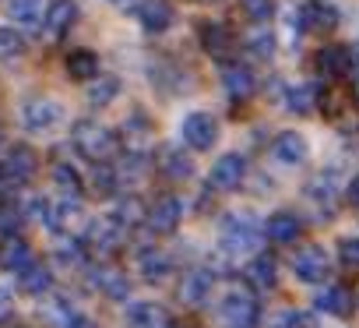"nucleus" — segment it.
I'll use <instances>...</instances> for the list:
<instances>
[{"instance_id": "nucleus-1", "label": "nucleus", "mask_w": 359, "mask_h": 328, "mask_svg": "<svg viewBox=\"0 0 359 328\" xmlns=\"http://www.w3.org/2000/svg\"><path fill=\"white\" fill-rule=\"evenodd\" d=\"M71 138H74V148H78L85 159H92V162H106V159L116 152V134H113L109 127L95 124V120H78Z\"/></svg>"}, {"instance_id": "nucleus-2", "label": "nucleus", "mask_w": 359, "mask_h": 328, "mask_svg": "<svg viewBox=\"0 0 359 328\" xmlns=\"http://www.w3.org/2000/svg\"><path fill=\"white\" fill-rule=\"evenodd\" d=\"M36 177V152L29 145H15L4 162H0V188L4 191H18Z\"/></svg>"}, {"instance_id": "nucleus-3", "label": "nucleus", "mask_w": 359, "mask_h": 328, "mask_svg": "<svg viewBox=\"0 0 359 328\" xmlns=\"http://www.w3.org/2000/svg\"><path fill=\"white\" fill-rule=\"evenodd\" d=\"M257 314H261L257 300L250 293H243V289H229L222 296V303H219V317H222L226 328H254Z\"/></svg>"}, {"instance_id": "nucleus-4", "label": "nucleus", "mask_w": 359, "mask_h": 328, "mask_svg": "<svg viewBox=\"0 0 359 328\" xmlns=\"http://www.w3.org/2000/svg\"><path fill=\"white\" fill-rule=\"evenodd\" d=\"M261 244V226L250 216H229L222 226V247L240 254V251H254Z\"/></svg>"}, {"instance_id": "nucleus-5", "label": "nucleus", "mask_w": 359, "mask_h": 328, "mask_svg": "<svg viewBox=\"0 0 359 328\" xmlns=\"http://www.w3.org/2000/svg\"><path fill=\"white\" fill-rule=\"evenodd\" d=\"M180 134H184V141L191 148L208 152L219 141V120L212 113H191V117H184V124H180Z\"/></svg>"}, {"instance_id": "nucleus-6", "label": "nucleus", "mask_w": 359, "mask_h": 328, "mask_svg": "<svg viewBox=\"0 0 359 328\" xmlns=\"http://www.w3.org/2000/svg\"><path fill=\"white\" fill-rule=\"evenodd\" d=\"M60 117H64L60 103H53V99H46V96H36V99H29V103L22 106V120H25L29 131H53V127L60 124Z\"/></svg>"}, {"instance_id": "nucleus-7", "label": "nucleus", "mask_w": 359, "mask_h": 328, "mask_svg": "<svg viewBox=\"0 0 359 328\" xmlns=\"http://www.w3.org/2000/svg\"><path fill=\"white\" fill-rule=\"evenodd\" d=\"M243 177H247V159L236 155V152H229V155H222L215 166H212L208 184H212L215 191H233V188L243 184Z\"/></svg>"}, {"instance_id": "nucleus-8", "label": "nucleus", "mask_w": 359, "mask_h": 328, "mask_svg": "<svg viewBox=\"0 0 359 328\" xmlns=\"http://www.w3.org/2000/svg\"><path fill=\"white\" fill-rule=\"evenodd\" d=\"M331 261L324 254V247H303L296 258H292V272L303 279V282H320L327 275Z\"/></svg>"}, {"instance_id": "nucleus-9", "label": "nucleus", "mask_w": 359, "mask_h": 328, "mask_svg": "<svg viewBox=\"0 0 359 328\" xmlns=\"http://www.w3.org/2000/svg\"><path fill=\"white\" fill-rule=\"evenodd\" d=\"M148 226L155 230V233H172L176 226H180V219H184V205H180L172 195H165V198H158L151 209H148Z\"/></svg>"}, {"instance_id": "nucleus-10", "label": "nucleus", "mask_w": 359, "mask_h": 328, "mask_svg": "<svg viewBox=\"0 0 359 328\" xmlns=\"http://www.w3.org/2000/svg\"><path fill=\"white\" fill-rule=\"evenodd\" d=\"M85 240H88L95 251H116L120 240H123V226H120L113 216H99V219H92Z\"/></svg>"}, {"instance_id": "nucleus-11", "label": "nucleus", "mask_w": 359, "mask_h": 328, "mask_svg": "<svg viewBox=\"0 0 359 328\" xmlns=\"http://www.w3.org/2000/svg\"><path fill=\"white\" fill-rule=\"evenodd\" d=\"M271 152H275V159L282 162V166H299V162L310 155V145H306V138H303V134L285 131V134H278V138H275Z\"/></svg>"}, {"instance_id": "nucleus-12", "label": "nucleus", "mask_w": 359, "mask_h": 328, "mask_svg": "<svg viewBox=\"0 0 359 328\" xmlns=\"http://www.w3.org/2000/svg\"><path fill=\"white\" fill-rule=\"evenodd\" d=\"M8 15H11V22L18 29L39 32L43 18H46V8H43V0H8Z\"/></svg>"}, {"instance_id": "nucleus-13", "label": "nucleus", "mask_w": 359, "mask_h": 328, "mask_svg": "<svg viewBox=\"0 0 359 328\" xmlns=\"http://www.w3.org/2000/svg\"><path fill=\"white\" fill-rule=\"evenodd\" d=\"M299 22L313 32H331L338 25V8L331 0H310V4L299 11Z\"/></svg>"}, {"instance_id": "nucleus-14", "label": "nucleus", "mask_w": 359, "mask_h": 328, "mask_svg": "<svg viewBox=\"0 0 359 328\" xmlns=\"http://www.w3.org/2000/svg\"><path fill=\"white\" fill-rule=\"evenodd\" d=\"M127 324L130 328H165L169 324V314L162 303H151V300H137L127 307Z\"/></svg>"}, {"instance_id": "nucleus-15", "label": "nucleus", "mask_w": 359, "mask_h": 328, "mask_svg": "<svg viewBox=\"0 0 359 328\" xmlns=\"http://www.w3.org/2000/svg\"><path fill=\"white\" fill-rule=\"evenodd\" d=\"M222 85H226L229 99H250L254 88H257L254 71L243 67V64H226V71H222Z\"/></svg>"}, {"instance_id": "nucleus-16", "label": "nucleus", "mask_w": 359, "mask_h": 328, "mask_svg": "<svg viewBox=\"0 0 359 328\" xmlns=\"http://www.w3.org/2000/svg\"><path fill=\"white\" fill-rule=\"evenodd\" d=\"M29 265H32V247L22 237H8L4 244H0V268H4V272H15L18 275Z\"/></svg>"}, {"instance_id": "nucleus-17", "label": "nucleus", "mask_w": 359, "mask_h": 328, "mask_svg": "<svg viewBox=\"0 0 359 328\" xmlns=\"http://www.w3.org/2000/svg\"><path fill=\"white\" fill-rule=\"evenodd\" d=\"M137 22H141L144 32H165L172 25V8L165 0H144L137 8Z\"/></svg>"}, {"instance_id": "nucleus-18", "label": "nucleus", "mask_w": 359, "mask_h": 328, "mask_svg": "<svg viewBox=\"0 0 359 328\" xmlns=\"http://www.w3.org/2000/svg\"><path fill=\"white\" fill-rule=\"evenodd\" d=\"M74 22H78V4L74 0H53V4L46 8V18H43L50 36H64Z\"/></svg>"}, {"instance_id": "nucleus-19", "label": "nucleus", "mask_w": 359, "mask_h": 328, "mask_svg": "<svg viewBox=\"0 0 359 328\" xmlns=\"http://www.w3.org/2000/svg\"><path fill=\"white\" fill-rule=\"evenodd\" d=\"M92 286H95V289H102V293H106V296H113V300H127V296H130V282H127V275H123L120 268H113V265L95 268Z\"/></svg>"}, {"instance_id": "nucleus-20", "label": "nucleus", "mask_w": 359, "mask_h": 328, "mask_svg": "<svg viewBox=\"0 0 359 328\" xmlns=\"http://www.w3.org/2000/svg\"><path fill=\"white\" fill-rule=\"evenodd\" d=\"M201 46L212 57H229L233 53V32L222 22H205L201 25Z\"/></svg>"}, {"instance_id": "nucleus-21", "label": "nucleus", "mask_w": 359, "mask_h": 328, "mask_svg": "<svg viewBox=\"0 0 359 328\" xmlns=\"http://www.w3.org/2000/svg\"><path fill=\"white\" fill-rule=\"evenodd\" d=\"M348 67H352V53L345 46H324L317 53V71L324 78H341V74H348Z\"/></svg>"}, {"instance_id": "nucleus-22", "label": "nucleus", "mask_w": 359, "mask_h": 328, "mask_svg": "<svg viewBox=\"0 0 359 328\" xmlns=\"http://www.w3.org/2000/svg\"><path fill=\"white\" fill-rule=\"evenodd\" d=\"M299 230H303V223L292 212H275V216H268V223H264L261 233H268L275 244H292L299 237Z\"/></svg>"}, {"instance_id": "nucleus-23", "label": "nucleus", "mask_w": 359, "mask_h": 328, "mask_svg": "<svg viewBox=\"0 0 359 328\" xmlns=\"http://www.w3.org/2000/svg\"><path fill=\"white\" fill-rule=\"evenodd\" d=\"M212 272H191V275H184V286H180V300L184 303H191V307H201L205 300H208V293H212Z\"/></svg>"}, {"instance_id": "nucleus-24", "label": "nucleus", "mask_w": 359, "mask_h": 328, "mask_svg": "<svg viewBox=\"0 0 359 328\" xmlns=\"http://www.w3.org/2000/svg\"><path fill=\"white\" fill-rule=\"evenodd\" d=\"M243 275H247V282H250L254 289H271L275 279H278V265H275V258L257 254V258L243 268Z\"/></svg>"}, {"instance_id": "nucleus-25", "label": "nucleus", "mask_w": 359, "mask_h": 328, "mask_svg": "<svg viewBox=\"0 0 359 328\" xmlns=\"http://www.w3.org/2000/svg\"><path fill=\"white\" fill-rule=\"evenodd\" d=\"M67 74L78 81H92L99 74V57L92 50H71L67 53Z\"/></svg>"}, {"instance_id": "nucleus-26", "label": "nucleus", "mask_w": 359, "mask_h": 328, "mask_svg": "<svg viewBox=\"0 0 359 328\" xmlns=\"http://www.w3.org/2000/svg\"><path fill=\"white\" fill-rule=\"evenodd\" d=\"M18 286H22L25 293H32V296H43V293L53 286V275H50L46 265H29V268L18 272Z\"/></svg>"}, {"instance_id": "nucleus-27", "label": "nucleus", "mask_w": 359, "mask_h": 328, "mask_svg": "<svg viewBox=\"0 0 359 328\" xmlns=\"http://www.w3.org/2000/svg\"><path fill=\"white\" fill-rule=\"evenodd\" d=\"M116 96H120V81L113 74H95L92 78V85H88V103L92 106H109Z\"/></svg>"}, {"instance_id": "nucleus-28", "label": "nucleus", "mask_w": 359, "mask_h": 328, "mask_svg": "<svg viewBox=\"0 0 359 328\" xmlns=\"http://www.w3.org/2000/svg\"><path fill=\"white\" fill-rule=\"evenodd\" d=\"M313 303H317V310H324V314H334V317L348 314V293H345L341 286H327V289H320Z\"/></svg>"}, {"instance_id": "nucleus-29", "label": "nucleus", "mask_w": 359, "mask_h": 328, "mask_svg": "<svg viewBox=\"0 0 359 328\" xmlns=\"http://www.w3.org/2000/svg\"><path fill=\"white\" fill-rule=\"evenodd\" d=\"M247 50L257 57V60H271L275 57V36L264 29V25H254L247 32Z\"/></svg>"}, {"instance_id": "nucleus-30", "label": "nucleus", "mask_w": 359, "mask_h": 328, "mask_svg": "<svg viewBox=\"0 0 359 328\" xmlns=\"http://www.w3.org/2000/svg\"><path fill=\"white\" fill-rule=\"evenodd\" d=\"M172 272V261L162 254V251H148V254H141V275L148 279V282H158V279H165Z\"/></svg>"}, {"instance_id": "nucleus-31", "label": "nucleus", "mask_w": 359, "mask_h": 328, "mask_svg": "<svg viewBox=\"0 0 359 328\" xmlns=\"http://www.w3.org/2000/svg\"><path fill=\"white\" fill-rule=\"evenodd\" d=\"M53 181H57V188L67 198H78L81 195V173L74 166H67V162H57V166H53Z\"/></svg>"}, {"instance_id": "nucleus-32", "label": "nucleus", "mask_w": 359, "mask_h": 328, "mask_svg": "<svg viewBox=\"0 0 359 328\" xmlns=\"http://www.w3.org/2000/svg\"><path fill=\"white\" fill-rule=\"evenodd\" d=\"M22 53H25V36L15 29H0V64L18 60Z\"/></svg>"}, {"instance_id": "nucleus-33", "label": "nucleus", "mask_w": 359, "mask_h": 328, "mask_svg": "<svg viewBox=\"0 0 359 328\" xmlns=\"http://www.w3.org/2000/svg\"><path fill=\"white\" fill-rule=\"evenodd\" d=\"M162 170L169 173V177H191V159L184 155V152H180V148H165L162 152Z\"/></svg>"}, {"instance_id": "nucleus-34", "label": "nucleus", "mask_w": 359, "mask_h": 328, "mask_svg": "<svg viewBox=\"0 0 359 328\" xmlns=\"http://www.w3.org/2000/svg\"><path fill=\"white\" fill-rule=\"evenodd\" d=\"M285 110H292V113H310L313 110V88L310 85H292L289 92H285Z\"/></svg>"}, {"instance_id": "nucleus-35", "label": "nucleus", "mask_w": 359, "mask_h": 328, "mask_svg": "<svg viewBox=\"0 0 359 328\" xmlns=\"http://www.w3.org/2000/svg\"><path fill=\"white\" fill-rule=\"evenodd\" d=\"M92 188H95V195H102V198H109V195L116 191V173L109 170V162H95Z\"/></svg>"}, {"instance_id": "nucleus-36", "label": "nucleus", "mask_w": 359, "mask_h": 328, "mask_svg": "<svg viewBox=\"0 0 359 328\" xmlns=\"http://www.w3.org/2000/svg\"><path fill=\"white\" fill-rule=\"evenodd\" d=\"M81 219V202L78 198H64L57 209H53V226H71Z\"/></svg>"}, {"instance_id": "nucleus-37", "label": "nucleus", "mask_w": 359, "mask_h": 328, "mask_svg": "<svg viewBox=\"0 0 359 328\" xmlns=\"http://www.w3.org/2000/svg\"><path fill=\"white\" fill-rule=\"evenodd\" d=\"M113 219H116L120 226H123V223H127V226H134L137 219H144V209H141V202H137V198H123Z\"/></svg>"}, {"instance_id": "nucleus-38", "label": "nucleus", "mask_w": 359, "mask_h": 328, "mask_svg": "<svg viewBox=\"0 0 359 328\" xmlns=\"http://www.w3.org/2000/svg\"><path fill=\"white\" fill-rule=\"evenodd\" d=\"M243 4V11L257 22V25H264L268 18H271V11H275V0H240Z\"/></svg>"}, {"instance_id": "nucleus-39", "label": "nucleus", "mask_w": 359, "mask_h": 328, "mask_svg": "<svg viewBox=\"0 0 359 328\" xmlns=\"http://www.w3.org/2000/svg\"><path fill=\"white\" fill-rule=\"evenodd\" d=\"M275 328H317V317L313 314H306V310H289V314H282L278 317V324Z\"/></svg>"}, {"instance_id": "nucleus-40", "label": "nucleus", "mask_w": 359, "mask_h": 328, "mask_svg": "<svg viewBox=\"0 0 359 328\" xmlns=\"http://www.w3.org/2000/svg\"><path fill=\"white\" fill-rule=\"evenodd\" d=\"M22 219H25V212L15 209V205H4V209H0V230H4V233H15V230L22 226Z\"/></svg>"}, {"instance_id": "nucleus-41", "label": "nucleus", "mask_w": 359, "mask_h": 328, "mask_svg": "<svg viewBox=\"0 0 359 328\" xmlns=\"http://www.w3.org/2000/svg\"><path fill=\"white\" fill-rule=\"evenodd\" d=\"M25 212H29L32 219H39V223H46V226H53V205H50L46 198H32Z\"/></svg>"}, {"instance_id": "nucleus-42", "label": "nucleus", "mask_w": 359, "mask_h": 328, "mask_svg": "<svg viewBox=\"0 0 359 328\" xmlns=\"http://www.w3.org/2000/svg\"><path fill=\"white\" fill-rule=\"evenodd\" d=\"M57 258H60L64 265H71V268H81V265H85V254H81L78 244H64V247L57 251Z\"/></svg>"}, {"instance_id": "nucleus-43", "label": "nucleus", "mask_w": 359, "mask_h": 328, "mask_svg": "<svg viewBox=\"0 0 359 328\" xmlns=\"http://www.w3.org/2000/svg\"><path fill=\"white\" fill-rule=\"evenodd\" d=\"M338 247H341V258H345V265H355V268H359V237H345Z\"/></svg>"}, {"instance_id": "nucleus-44", "label": "nucleus", "mask_w": 359, "mask_h": 328, "mask_svg": "<svg viewBox=\"0 0 359 328\" xmlns=\"http://www.w3.org/2000/svg\"><path fill=\"white\" fill-rule=\"evenodd\" d=\"M11 310H15V300H11V293H8L4 286H0V321L11 317Z\"/></svg>"}, {"instance_id": "nucleus-45", "label": "nucleus", "mask_w": 359, "mask_h": 328, "mask_svg": "<svg viewBox=\"0 0 359 328\" xmlns=\"http://www.w3.org/2000/svg\"><path fill=\"white\" fill-rule=\"evenodd\" d=\"M64 328H99V324H95V321H88L85 314H74V317H71Z\"/></svg>"}, {"instance_id": "nucleus-46", "label": "nucleus", "mask_w": 359, "mask_h": 328, "mask_svg": "<svg viewBox=\"0 0 359 328\" xmlns=\"http://www.w3.org/2000/svg\"><path fill=\"white\" fill-rule=\"evenodd\" d=\"M345 195H348V202H352V205L359 209V177H352V181H348V188H345Z\"/></svg>"}, {"instance_id": "nucleus-47", "label": "nucleus", "mask_w": 359, "mask_h": 328, "mask_svg": "<svg viewBox=\"0 0 359 328\" xmlns=\"http://www.w3.org/2000/svg\"><path fill=\"white\" fill-rule=\"evenodd\" d=\"M109 4H127V0H109Z\"/></svg>"}, {"instance_id": "nucleus-48", "label": "nucleus", "mask_w": 359, "mask_h": 328, "mask_svg": "<svg viewBox=\"0 0 359 328\" xmlns=\"http://www.w3.org/2000/svg\"><path fill=\"white\" fill-rule=\"evenodd\" d=\"M165 328H184V324H165Z\"/></svg>"}, {"instance_id": "nucleus-49", "label": "nucleus", "mask_w": 359, "mask_h": 328, "mask_svg": "<svg viewBox=\"0 0 359 328\" xmlns=\"http://www.w3.org/2000/svg\"><path fill=\"white\" fill-rule=\"evenodd\" d=\"M355 96H359V81H355Z\"/></svg>"}, {"instance_id": "nucleus-50", "label": "nucleus", "mask_w": 359, "mask_h": 328, "mask_svg": "<svg viewBox=\"0 0 359 328\" xmlns=\"http://www.w3.org/2000/svg\"><path fill=\"white\" fill-rule=\"evenodd\" d=\"M0 141H4V134H0Z\"/></svg>"}]
</instances>
